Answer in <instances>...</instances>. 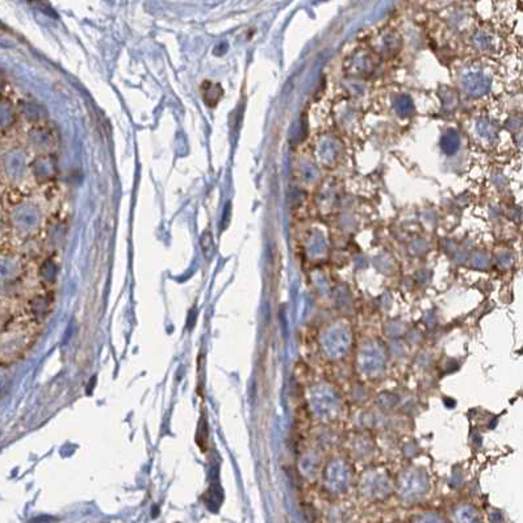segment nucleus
Segmentation results:
<instances>
[{
    "label": "nucleus",
    "instance_id": "7ed1b4c3",
    "mask_svg": "<svg viewBox=\"0 0 523 523\" xmlns=\"http://www.w3.org/2000/svg\"><path fill=\"white\" fill-rule=\"evenodd\" d=\"M387 365V352L380 342L365 343L357 354V365L362 374L368 377H376L382 374Z\"/></svg>",
    "mask_w": 523,
    "mask_h": 523
},
{
    "label": "nucleus",
    "instance_id": "f257e3e1",
    "mask_svg": "<svg viewBox=\"0 0 523 523\" xmlns=\"http://www.w3.org/2000/svg\"><path fill=\"white\" fill-rule=\"evenodd\" d=\"M352 334L347 325L335 324L329 326L321 337V349L325 357L330 360H340L350 351Z\"/></svg>",
    "mask_w": 523,
    "mask_h": 523
},
{
    "label": "nucleus",
    "instance_id": "423d86ee",
    "mask_svg": "<svg viewBox=\"0 0 523 523\" xmlns=\"http://www.w3.org/2000/svg\"><path fill=\"white\" fill-rule=\"evenodd\" d=\"M363 479H365L363 487L370 490H375L376 493L387 492L390 489V480L387 474H380V472H370L365 474Z\"/></svg>",
    "mask_w": 523,
    "mask_h": 523
},
{
    "label": "nucleus",
    "instance_id": "f03ea898",
    "mask_svg": "<svg viewBox=\"0 0 523 523\" xmlns=\"http://www.w3.org/2000/svg\"><path fill=\"white\" fill-rule=\"evenodd\" d=\"M309 404L312 412L323 420H330L335 417L341 409L338 393L329 385H316L312 388Z\"/></svg>",
    "mask_w": 523,
    "mask_h": 523
},
{
    "label": "nucleus",
    "instance_id": "39448f33",
    "mask_svg": "<svg viewBox=\"0 0 523 523\" xmlns=\"http://www.w3.org/2000/svg\"><path fill=\"white\" fill-rule=\"evenodd\" d=\"M400 492L405 496H415L424 493L427 488V476L421 469H407L400 474Z\"/></svg>",
    "mask_w": 523,
    "mask_h": 523
},
{
    "label": "nucleus",
    "instance_id": "20e7f679",
    "mask_svg": "<svg viewBox=\"0 0 523 523\" xmlns=\"http://www.w3.org/2000/svg\"><path fill=\"white\" fill-rule=\"evenodd\" d=\"M351 469L342 459H334L326 465L324 472L325 485L327 489L341 492L349 487Z\"/></svg>",
    "mask_w": 523,
    "mask_h": 523
}]
</instances>
